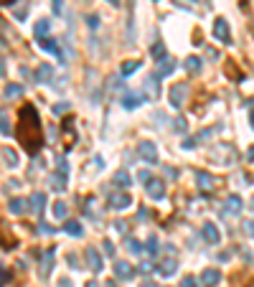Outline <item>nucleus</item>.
Listing matches in <instances>:
<instances>
[{"instance_id": "obj_49", "label": "nucleus", "mask_w": 254, "mask_h": 287, "mask_svg": "<svg viewBox=\"0 0 254 287\" xmlns=\"http://www.w3.org/2000/svg\"><path fill=\"white\" fill-rule=\"evenodd\" d=\"M59 287H74V282H71V280H66V277H64V280H59Z\"/></svg>"}, {"instance_id": "obj_50", "label": "nucleus", "mask_w": 254, "mask_h": 287, "mask_svg": "<svg viewBox=\"0 0 254 287\" xmlns=\"http://www.w3.org/2000/svg\"><path fill=\"white\" fill-rule=\"evenodd\" d=\"M247 160H249V163H254V145L247 150Z\"/></svg>"}, {"instance_id": "obj_44", "label": "nucleus", "mask_w": 254, "mask_h": 287, "mask_svg": "<svg viewBox=\"0 0 254 287\" xmlns=\"http://www.w3.org/2000/svg\"><path fill=\"white\" fill-rule=\"evenodd\" d=\"M244 231H247V234H249V236L254 239V218H252V221H247V224H244Z\"/></svg>"}, {"instance_id": "obj_47", "label": "nucleus", "mask_w": 254, "mask_h": 287, "mask_svg": "<svg viewBox=\"0 0 254 287\" xmlns=\"http://www.w3.org/2000/svg\"><path fill=\"white\" fill-rule=\"evenodd\" d=\"M41 231H44V234H54V226H49V224H41Z\"/></svg>"}, {"instance_id": "obj_17", "label": "nucleus", "mask_w": 254, "mask_h": 287, "mask_svg": "<svg viewBox=\"0 0 254 287\" xmlns=\"http://www.w3.org/2000/svg\"><path fill=\"white\" fill-rule=\"evenodd\" d=\"M0 158H3V163H5L8 168H18V152H15V150L3 147V150H0Z\"/></svg>"}, {"instance_id": "obj_57", "label": "nucleus", "mask_w": 254, "mask_h": 287, "mask_svg": "<svg viewBox=\"0 0 254 287\" xmlns=\"http://www.w3.org/2000/svg\"><path fill=\"white\" fill-rule=\"evenodd\" d=\"M87 287H99L97 282H87Z\"/></svg>"}, {"instance_id": "obj_48", "label": "nucleus", "mask_w": 254, "mask_h": 287, "mask_svg": "<svg viewBox=\"0 0 254 287\" xmlns=\"http://www.w3.org/2000/svg\"><path fill=\"white\" fill-rule=\"evenodd\" d=\"M115 229H117V231H125L127 224H125V221H115Z\"/></svg>"}, {"instance_id": "obj_28", "label": "nucleus", "mask_w": 254, "mask_h": 287, "mask_svg": "<svg viewBox=\"0 0 254 287\" xmlns=\"http://www.w3.org/2000/svg\"><path fill=\"white\" fill-rule=\"evenodd\" d=\"M23 97V86L20 84H8L5 86V99H18Z\"/></svg>"}, {"instance_id": "obj_20", "label": "nucleus", "mask_w": 254, "mask_h": 287, "mask_svg": "<svg viewBox=\"0 0 254 287\" xmlns=\"http://www.w3.org/2000/svg\"><path fill=\"white\" fill-rule=\"evenodd\" d=\"M28 204L33 206V214H44V209H46V196L36 191V193L31 196V201H28Z\"/></svg>"}, {"instance_id": "obj_60", "label": "nucleus", "mask_w": 254, "mask_h": 287, "mask_svg": "<svg viewBox=\"0 0 254 287\" xmlns=\"http://www.w3.org/2000/svg\"><path fill=\"white\" fill-rule=\"evenodd\" d=\"M252 287H254V285H252Z\"/></svg>"}, {"instance_id": "obj_22", "label": "nucleus", "mask_w": 254, "mask_h": 287, "mask_svg": "<svg viewBox=\"0 0 254 287\" xmlns=\"http://www.w3.org/2000/svg\"><path fill=\"white\" fill-rule=\"evenodd\" d=\"M66 175H69V173H61V170L51 173V188H54V191L61 193L64 188H66Z\"/></svg>"}, {"instance_id": "obj_35", "label": "nucleus", "mask_w": 254, "mask_h": 287, "mask_svg": "<svg viewBox=\"0 0 254 287\" xmlns=\"http://www.w3.org/2000/svg\"><path fill=\"white\" fill-rule=\"evenodd\" d=\"M0 133L3 135H10V125H8V112L5 109L0 112Z\"/></svg>"}, {"instance_id": "obj_40", "label": "nucleus", "mask_w": 254, "mask_h": 287, "mask_svg": "<svg viewBox=\"0 0 254 287\" xmlns=\"http://www.w3.org/2000/svg\"><path fill=\"white\" fill-rule=\"evenodd\" d=\"M66 262H69V264H71V267H74V270H79V257H76V254H74V252H71V254H69V257H66Z\"/></svg>"}, {"instance_id": "obj_43", "label": "nucleus", "mask_w": 254, "mask_h": 287, "mask_svg": "<svg viewBox=\"0 0 254 287\" xmlns=\"http://www.w3.org/2000/svg\"><path fill=\"white\" fill-rule=\"evenodd\" d=\"M196 145H198V140H196V138H188V140H183V147H186V150H193Z\"/></svg>"}, {"instance_id": "obj_18", "label": "nucleus", "mask_w": 254, "mask_h": 287, "mask_svg": "<svg viewBox=\"0 0 254 287\" xmlns=\"http://www.w3.org/2000/svg\"><path fill=\"white\" fill-rule=\"evenodd\" d=\"M64 231H66L69 236H74V239H81V236H84V226H81L79 221H66V224H64Z\"/></svg>"}, {"instance_id": "obj_14", "label": "nucleus", "mask_w": 254, "mask_h": 287, "mask_svg": "<svg viewBox=\"0 0 254 287\" xmlns=\"http://www.w3.org/2000/svg\"><path fill=\"white\" fill-rule=\"evenodd\" d=\"M158 272H160L163 277H173V275L178 272V262H176V259H163V262L158 264Z\"/></svg>"}, {"instance_id": "obj_8", "label": "nucleus", "mask_w": 254, "mask_h": 287, "mask_svg": "<svg viewBox=\"0 0 254 287\" xmlns=\"http://www.w3.org/2000/svg\"><path fill=\"white\" fill-rule=\"evenodd\" d=\"M214 38L221 41V43H229L231 41V33H229V23L224 18H216L214 20Z\"/></svg>"}, {"instance_id": "obj_12", "label": "nucleus", "mask_w": 254, "mask_h": 287, "mask_svg": "<svg viewBox=\"0 0 254 287\" xmlns=\"http://www.w3.org/2000/svg\"><path fill=\"white\" fill-rule=\"evenodd\" d=\"M221 282V272L214 267V270H203V275H201V285L203 287H216Z\"/></svg>"}, {"instance_id": "obj_37", "label": "nucleus", "mask_w": 254, "mask_h": 287, "mask_svg": "<svg viewBox=\"0 0 254 287\" xmlns=\"http://www.w3.org/2000/svg\"><path fill=\"white\" fill-rule=\"evenodd\" d=\"M87 26H89V31H97V28H99V15H97V13L87 15Z\"/></svg>"}, {"instance_id": "obj_42", "label": "nucleus", "mask_w": 254, "mask_h": 287, "mask_svg": "<svg viewBox=\"0 0 254 287\" xmlns=\"http://www.w3.org/2000/svg\"><path fill=\"white\" fill-rule=\"evenodd\" d=\"M66 109H69V104H66V102H59V104L54 107V112H56V115H64Z\"/></svg>"}, {"instance_id": "obj_33", "label": "nucleus", "mask_w": 254, "mask_h": 287, "mask_svg": "<svg viewBox=\"0 0 254 287\" xmlns=\"http://www.w3.org/2000/svg\"><path fill=\"white\" fill-rule=\"evenodd\" d=\"M127 252H130V254H140V252H142V244H140L137 239H127Z\"/></svg>"}, {"instance_id": "obj_54", "label": "nucleus", "mask_w": 254, "mask_h": 287, "mask_svg": "<svg viewBox=\"0 0 254 287\" xmlns=\"http://www.w3.org/2000/svg\"><path fill=\"white\" fill-rule=\"evenodd\" d=\"M107 3H110V5H115V8H120V5H122V0H107Z\"/></svg>"}, {"instance_id": "obj_11", "label": "nucleus", "mask_w": 254, "mask_h": 287, "mask_svg": "<svg viewBox=\"0 0 254 287\" xmlns=\"http://www.w3.org/2000/svg\"><path fill=\"white\" fill-rule=\"evenodd\" d=\"M54 254H56V249L51 247V249H46L44 252V257H41V277L46 280L49 277V272L54 270Z\"/></svg>"}, {"instance_id": "obj_27", "label": "nucleus", "mask_w": 254, "mask_h": 287, "mask_svg": "<svg viewBox=\"0 0 254 287\" xmlns=\"http://www.w3.org/2000/svg\"><path fill=\"white\" fill-rule=\"evenodd\" d=\"M239 211H242V198H239V196H229V198H226V214H239Z\"/></svg>"}, {"instance_id": "obj_21", "label": "nucleus", "mask_w": 254, "mask_h": 287, "mask_svg": "<svg viewBox=\"0 0 254 287\" xmlns=\"http://www.w3.org/2000/svg\"><path fill=\"white\" fill-rule=\"evenodd\" d=\"M176 72V61H171V59H163V61H158V72L155 76L160 79V76H168V74Z\"/></svg>"}, {"instance_id": "obj_55", "label": "nucleus", "mask_w": 254, "mask_h": 287, "mask_svg": "<svg viewBox=\"0 0 254 287\" xmlns=\"http://www.w3.org/2000/svg\"><path fill=\"white\" fill-rule=\"evenodd\" d=\"M0 76H5V61L0 59Z\"/></svg>"}, {"instance_id": "obj_4", "label": "nucleus", "mask_w": 254, "mask_h": 287, "mask_svg": "<svg viewBox=\"0 0 254 287\" xmlns=\"http://www.w3.org/2000/svg\"><path fill=\"white\" fill-rule=\"evenodd\" d=\"M107 201H110V206H112L115 211H125V209L132 206V196L125 193V191H115V193H110Z\"/></svg>"}, {"instance_id": "obj_3", "label": "nucleus", "mask_w": 254, "mask_h": 287, "mask_svg": "<svg viewBox=\"0 0 254 287\" xmlns=\"http://www.w3.org/2000/svg\"><path fill=\"white\" fill-rule=\"evenodd\" d=\"M186 97H188V84L186 81L171 86V104H173V109H181L186 104Z\"/></svg>"}, {"instance_id": "obj_32", "label": "nucleus", "mask_w": 254, "mask_h": 287, "mask_svg": "<svg viewBox=\"0 0 254 287\" xmlns=\"http://www.w3.org/2000/svg\"><path fill=\"white\" fill-rule=\"evenodd\" d=\"M137 69H140V61H125L120 72H122V76H130V74H135Z\"/></svg>"}, {"instance_id": "obj_2", "label": "nucleus", "mask_w": 254, "mask_h": 287, "mask_svg": "<svg viewBox=\"0 0 254 287\" xmlns=\"http://www.w3.org/2000/svg\"><path fill=\"white\" fill-rule=\"evenodd\" d=\"M211 158L216 160V163H221V165H229L234 158H237V147L234 145H214V150H211Z\"/></svg>"}, {"instance_id": "obj_7", "label": "nucleus", "mask_w": 254, "mask_h": 287, "mask_svg": "<svg viewBox=\"0 0 254 287\" xmlns=\"http://www.w3.org/2000/svg\"><path fill=\"white\" fill-rule=\"evenodd\" d=\"M137 155H140L145 163H150V165L158 163V147H155V143H140L137 145Z\"/></svg>"}, {"instance_id": "obj_58", "label": "nucleus", "mask_w": 254, "mask_h": 287, "mask_svg": "<svg viewBox=\"0 0 254 287\" xmlns=\"http://www.w3.org/2000/svg\"><path fill=\"white\" fill-rule=\"evenodd\" d=\"M249 209H252V211H254V196H252V204H249Z\"/></svg>"}, {"instance_id": "obj_9", "label": "nucleus", "mask_w": 254, "mask_h": 287, "mask_svg": "<svg viewBox=\"0 0 254 287\" xmlns=\"http://www.w3.org/2000/svg\"><path fill=\"white\" fill-rule=\"evenodd\" d=\"M201 234H203V239H206L208 244H214V247L221 241V231H219V226H216V224H203Z\"/></svg>"}, {"instance_id": "obj_56", "label": "nucleus", "mask_w": 254, "mask_h": 287, "mask_svg": "<svg viewBox=\"0 0 254 287\" xmlns=\"http://www.w3.org/2000/svg\"><path fill=\"white\" fill-rule=\"evenodd\" d=\"M249 122H252V130H254V109H252V115H249Z\"/></svg>"}, {"instance_id": "obj_51", "label": "nucleus", "mask_w": 254, "mask_h": 287, "mask_svg": "<svg viewBox=\"0 0 254 287\" xmlns=\"http://www.w3.org/2000/svg\"><path fill=\"white\" fill-rule=\"evenodd\" d=\"M94 165H97V168H104V160H102V158L97 155V158H94Z\"/></svg>"}, {"instance_id": "obj_30", "label": "nucleus", "mask_w": 254, "mask_h": 287, "mask_svg": "<svg viewBox=\"0 0 254 287\" xmlns=\"http://www.w3.org/2000/svg\"><path fill=\"white\" fill-rule=\"evenodd\" d=\"M150 56L155 59V61H163L165 59V43H153V49H150Z\"/></svg>"}, {"instance_id": "obj_24", "label": "nucleus", "mask_w": 254, "mask_h": 287, "mask_svg": "<svg viewBox=\"0 0 254 287\" xmlns=\"http://www.w3.org/2000/svg\"><path fill=\"white\" fill-rule=\"evenodd\" d=\"M26 206H28V201H23V198H10V204H8V211L15 216L26 214Z\"/></svg>"}, {"instance_id": "obj_25", "label": "nucleus", "mask_w": 254, "mask_h": 287, "mask_svg": "<svg viewBox=\"0 0 254 287\" xmlns=\"http://www.w3.org/2000/svg\"><path fill=\"white\" fill-rule=\"evenodd\" d=\"M49 31H51V20H49V18H41V20L33 26V33H36V38H44Z\"/></svg>"}, {"instance_id": "obj_46", "label": "nucleus", "mask_w": 254, "mask_h": 287, "mask_svg": "<svg viewBox=\"0 0 254 287\" xmlns=\"http://www.w3.org/2000/svg\"><path fill=\"white\" fill-rule=\"evenodd\" d=\"M165 175L176 181V178H178V170H176V168H165Z\"/></svg>"}, {"instance_id": "obj_10", "label": "nucleus", "mask_w": 254, "mask_h": 287, "mask_svg": "<svg viewBox=\"0 0 254 287\" xmlns=\"http://www.w3.org/2000/svg\"><path fill=\"white\" fill-rule=\"evenodd\" d=\"M87 262H89V270H92V272H102V270H104V264H102V254H99L94 247L87 249Z\"/></svg>"}, {"instance_id": "obj_52", "label": "nucleus", "mask_w": 254, "mask_h": 287, "mask_svg": "<svg viewBox=\"0 0 254 287\" xmlns=\"http://www.w3.org/2000/svg\"><path fill=\"white\" fill-rule=\"evenodd\" d=\"M140 181H145V183H147V181H150V173H147V170H142V173H140Z\"/></svg>"}, {"instance_id": "obj_16", "label": "nucleus", "mask_w": 254, "mask_h": 287, "mask_svg": "<svg viewBox=\"0 0 254 287\" xmlns=\"http://www.w3.org/2000/svg\"><path fill=\"white\" fill-rule=\"evenodd\" d=\"M38 43H41V49H44L46 54H51V56H61V49H59V41H54V38H41Z\"/></svg>"}, {"instance_id": "obj_31", "label": "nucleus", "mask_w": 254, "mask_h": 287, "mask_svg": "<svg viewBox=\"0 0 254 287\" xmlns=\"http://www.w3.org/2000/svg\"><path fill=\"white\" fill-rule=\"evenodd\" d=\"M173 133H176V135H186V133H188L186 117H176V120H173Z\"/></svg>"}, {"instance_id": "obj_23", "label": "nucleus", "mask_w": 254, "mask_h": 287, "mask_svg": "<svg viewBox=\"0 0 254 287\" xmlns=\"http://www.w3.org/2000/svg\"><path fill=\"white\" fill-rule=\"evenodd\" d=\"M112 183H115V186H120V188L125 191L127 186H132V178H130V173H127V170H117V173L112 175Z\"/></svg>"}, {"instance_id": "obj_5", "label": "nucleus", "mask_w": 254, "mask_h": 287, "mask_svg": "<svg viewBox=\"0 0 254 287\" xmlns=\"http://www.w3.org/2000/svg\"><path fill=\"white\" fill-rule=\"evenodd\" d=\"M196 183H198V191L201 193H211L216 188V178L206 170H196Z\"/></svg>"}, {"instance_id": "obj_53", "label": "nucleus", "mask_w": 254, "mask_h": 287, "mask_svg": "<svg viewBox=\"0 0 254 287\" xmlns=\"http://www.w3.org/2000/svg\"><path fill=\"white\" fill-rule=\"evenodd\" d=\"M140 287H158V285H155L153 280H145V282H142V285H140Z\"/></svg>"}, {"instance_id": "obj_59", "label": "nucleus", "mask_w": 254, "mask_h": 287, "mask_svg": "<svg viewBox=\"0 0 254 287\" xmlns=\"http://www.w3.org/2000/svg\"><path fill=\"white\" fill-rule=\"evenodd\" d=\"M252 107H254V102H252Z\"/></svg>"}, {"instance_id": "obj_1", "label": "nucleus", "mask_w": 254, "mask_h": 287, "mask_svg": "<svg viewBox=\"0 0 254 287\" xmlns=\"http://www.w3.org/2000/svg\"><path fill=\"white\" fill-rule=\"evenodd\" d=\"M18 140L20 145H26V150L31 155H36L44 145V133H41V120H38V112L36 107L26 104L20 109V120H18Z\"/></svg>"}, {"instance_id": "obj_29", "label": "nucleus", "mask_w": 254, "mask_h": 287, "mask_svg": "<svg viewBox=\"0 0 254 287\" xmlns=\"http://www.w3.org/2000/svg\"><path fill=\"white\" fill-rule=\"evenodd\" d=\"M183 69H186L188 74H198L201 72V59H198V56H188L186 64H183Z\"/></svg>"}, {"instance_id": "obj_15", "label": "nucleus", "mask_w": 254, "mask_h": 287, "mask_svg": "<svg viewBox=\"0 0 254 287\" xmlns=\"http://www.w3.org/2000/svg\"><path fill=\"white\" fill-rule=\"evenodd\" d=\"M140 104H142V94H137V92H127L122 97V107L125 109H137Z\"/></svg>"}, {"instance_id": "obj_45", "label": "nucleus", "mask_w": 254, "mask_h": 287, "mask_svg": "<svg viewBox=\"0 0 254 287\" xmlns=\"http://www.w3.org/2000/svg\"><path fill=\"white\" fill-rule=\"evenodd\" d=\"M26 13H28V10H26V5H23V8H15V18H20V20H23V18H26Z\"/></svg>"}, {"instance_id": "obj_6", "label": "nucleus", "mask_w": 254, "mask_h": 287, "mask_svg": "<svg viewBox=\"0 0 254 287\" xmlns=\"http://www.w3.org/2000/svg\"><path fill=\"white\" fill-rule=\"evenodd\" d=\"M145 191H147V196H150L153 201H163V198H165V183L158 181V178H150L147 186H145Z\"/></svg>"}, {"instance_id": "obj_39", "label": "nucleus", "mask_w": 254, "mask_h": 287, "mask_svg": "<svg viewBox=\"0 0 254 287\" xmlns=\"http://www.w3.org/2000/svg\"><path fill=\"white\" fill-rule=\"evenodd\" d=\"M181 287H198V280H196L193 275H188V277H183V282H181Z\"/></svg>"}, {"instance_id": "obj_26", "label": "nucleus", "mask_w": 254, "mask_h": 287, "mask_svg": "<svg viewBox=\"0 0 254 287\" xmlns=\"http://www.w3.org/2000/svg\"><path fill=\"white\" fill-rule=\"evenodd\" d=\"M145 89H147V94L153 97V99H158V94H160V86H158V76H147L145 79Z\"/></svg>"}, {"instance_id": "obj_13", "label": "nucleus", "mask_w": 254, "mask_h": 287, "mask_svg": "<svg viewBox=\"0 0 254 287\" xmlns=\"http://www.w3.org/2000/svg\"><path fill=\"white\" fill-rule=\"evenodd\" d=\"M33 79L38 81V84H49L51 79H54V69H51V64H41L36 74H33Z\"/></svg>"}, {"instance_id": "obj_34", "label": "nucleus", "mask_w": 254, "mask_h": 287, "mask_svg": "<svg viewBox=\"0 0 254 287\" xmlns=\"http://www.w3.org/2000/svg\"><path fill=\"white\" fill-rule=\"evenodd\" d=\"M145 249H147V254H153V257H155V254H158V236H153V234H150V239H147Z\"/></svg>"}, {"instance_id": "obj_38", "label": "nucleus", "mask_w": 254, "mask_h": 287, "mask_svg": "<svg viewBox=\"0 0 254 287\" xmlns=\"http://www.w3.org/2000/svg\"><path fill=\"white\" fill-rule=\"evenodd\" d=\"M51 10H54V15H61L64 13V0H51Z\"/></svg>"}, {"instance_id": "obj_41", "label": "nucleus", "mask_w": 254, "mask_h": 287, "mask_svg": "<svg viewBox=\"0 0 254 287\" xmlns=\"http://www.w3.org/2000/svg\"><path fill=\"white\" fill-rule=\"evenodd\" d=\"M102 247H104V252H107V254H110V257H115V244H112V241H110V239H107V241H104V244H102Z\"/></svg>"}, {"instance_id": "obj_19", "label": "nucleus", "mask_w": 254, "mask_h": 287, "mask_svg": "<svg viewBox=\"0 0 254 287\" xmlns=\"http://www.w3.org/2000/svg\"><path fill=\"white\" fill-rule=\"evenodd\" d=\"M115 275H117V280H132L135 270H132L127 262H117V264H115Z\"/></svg>"}, {"instance_id": "obj_36", "label": "nucleus", "mask_w": 254, "mask_h": 287, "mask_svg": "<svg viewBox=\"0 0 254 287\" xmlns=\"http://www.w3.org/2000/svg\"><path fill=\"white\" fill-rule=\"evenodd\" d=\"M66 211H69V209H66V204H64V201L54 204V216H56V218H66Z\"/></svg>"}]
</instances>
